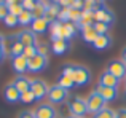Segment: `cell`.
Here are the masks:
<instances>
[{"instance_id": "obj_9", "label": "cell", "mask_w": 126, "mask_h": 118, "mask_svg": "<svg viewBox=\"0 0 126 118\" xmlns=\"http://www.w3.org/2000/svg\"><path fill=\"white\" fill-rule=\"evenodd\" d=\"M35 118H56V109L53 107V104H40L34 112Z\"/></svg>"}, {"instance_id": "obj_17", "label": "cell", "mask_w": 126, "mask_h": 118, "mask_svg": "<svg viewBox=\"0 0 126 118\" xmlns=\"http://www.w3.org/2000/svg\"><path fill=\"white\" fill-rule=\"evenodd\" d=\"M112 45V38L109 34H104V35H97V38L94 40V43H93V46H94V50H107L109 46Z\"/></svg>"}, {"instance_id": "obj_26", "label": "cell", "mask_w": 126, "mask_h": 118, "mask_svg": "<svg viewBox=\"0 0 126 118\" xmlns=\"http://www.w3.org/2000/svg\"><path fill=\"white\" fill-rule=\"evenodd\" d=\"M58 85L61 88H64V89H70V88H74L75 86V83H74V78H70V77H67V75H61L59 77V80H58Z\"/></svg>"}, {"instance_id": "obj_2", "label": "cell", "mask_w": 126, "mask_h": 118, "mask_svg": "<svg viewBox=\"0 0 126 118\" xmlns=\"http://www.w3.org/2000/svg\"><path fill=\"white\" fill-rule=\"evenodd\" d=\"M91 81V70L85 65L75 64L74 67V83L75 86H83Z\"/></svg>"}, {"instance_id": "obj_35", "label": "cell", "mask_w": 126, "mask_h": 118, "mask_svg": "<svg viewBox=\"0 0 126 118\" xmlns=\"http://www.w3.org/2000/svg\"><path fill=\"white\" fill-rule=\"evenodd\" d=\"M35 3H37V0H21V5L24 10H29V11H32L35 6Z\"/></svg>"}, {"instance_id": "obj_27", "label": "cell", "mask_w": 126, "mask_h": 118, "mask_svg": "<svg viewBox=\"0 0 126 118\" xmlns=\"http://www.w3.org/2000/svg\"><path fill=\"white\" fill-rule=\"evenodd\" d=\"M115 115H117V112H115V110L105 107V109L99 110L97 113H94V117H93V118H115Z\"/></svg>"}, {"instance_id": "obj_36", "label": "cell", "mask_w": 126, "mask_h": 118, "mask_svg": "<svg viewBox=\"0 0 126 118\" xmlns=\"http://www.w3.org/2000/svg\"><path fill=\"white\" fill-rule=\"evenodd\" d=\"M37 53L42 54V56H48V46H46V43L37 45Z\"/></svg>"}, {"instance_id": "obj_3", "label": "cell", "mask_w": 126, "mask_h": 118, "mask_svg": "<svg viewBox=\"0 0 126 118\" xmlns=\"http://www.w3.org/2000/svg\"><path fill=\"white\" fill-rule=\"evenodd\" d=\"M48 101L49 104H62L67 101L69 97V91L64 89V88H61L59 85H54V86H49L48 89Z\"/></svg>"}, {"instance_id": "obj_30", "label": "cell", "mask_w": 126, "mask_h": 118, "mask_svg": "<svg viewBox=\"0 0 126 118\" xmlns=\"http://www.w3.org/2000/svg\"><path fill=\"white\" fill-rule=\"evenodd\" d=\"M8 11H10V15H13V16H16V18H18V16L24 11V8H22L21 3H15V5H10L8 6Z\"/></svg>"}, {"instance_id": "obj_5", "label": "cell", "mask_w": 126, "mask_h": 118, "mask_svg": "<svg viewBox=\"0 0 126 118\" xmlns=\"http://www.w3.org/2000/svg\"><path fill=\"white\" fill-rule=\"evenodd\" d=\"M48 65V56H42V54H35L34 58L29 59V64H27V70L29 72H42L46 69Z\"/></svg>"}, {"instance_id": "obj_34", "label": "cell", "mask_w": 126, "mask_h": 118, "mask_svg": "<svg viewBox=\"0 0 126 118\" xmlns=\"http://www.w3.org/2000/svg\"><path fill=\"white\" fill-rule=\"evenodd\" d=\"M8 5H6L3 0H0V21H3V19L8 16Z\"/></svg>"}, {"instance_id": "obj_37", "label": "cell", "mask_w": 126, "mask_h": 118, "mask_svg": "<svg viewBox=\"0 0 126 118\" xmlns=\"http://www.w3.org/2000/svg\"><path fill=\"white\" fill-rule=\"evenodd\" d=\"M18 118H35V115H34V112L24 110V112H21V113H19V117H18Z\"/></svg>"}, {"instance_id": "obj_39", "label": "cell", "mask_w": 126, "mask_h": 118, "mask_svg": "<svg viewBox=\"0 0 126 118\" xmlns=\"http://www.w3.org/2000/svg\"><path fill=\"white\" fill-rule=\"evenodd\" d=\"M115 118H126V109H120L117 112V115H115Z\"/></svg>"}, {"instance_id": "obj_1", "label": "cell", "mask_w": 126, "mask_h": 118, "mask_svg": "<svg viewBox=\"0 0 126 118\" xmlns=\"http://www.w3.org/2000/svg\"><path fill=\"white\" fill-rule=\"evenodd\" d=\"M67 109H69V112H70V115L83 118L86 113H88L86 99H83V97H80V96L72 97V99H69V102H67Z\"/></svg>"}, {"instance_id": "obj_18", "label": "cell", "mask_w": 126, "mask_h": 118, "mask_svg": "<svg viewBox=\"0 0 126 118\" xmlns=\"http://www.w3.org/2000/svg\"><path fill=\"white\" fill-rule=\"evenodd\" d=\"M59 11H61V6H59L58 3H49L48 8H46V13H45V19L49 24H51L53 21H58Z\"/></svg>"}, {"instance_id": "obj_14", "label": "cell", "mask_w": 126, "mask_h": 118, "mask_svg": "<svg viewBox=\"0 0 126 118\" xmlns=\"http://www.w3.org/2000/svg\"><path fill=\"white\" fill-rule=\"evenodd\" d=\"M31 81L32 80H29V78L24 77V75H18V77L13 80V86L22 94V93H26V91L31 89Z\"/></svg>"}, {"instance_id": "obj_38", "label": "cell", "mask_w": 126, "mask_h": 118, "mask_svg": "<svg viewBox=\"0 0 126 118\" xmlns=\"http://www.w3.org/2000/svg\"><path fill=\"white\" fill-rule=\"evenodd\" d=\"M5 50H3V35L0 34V62H2V59L5 58Z\"/></svg>"}, {"instance_id": "obj_25", "label": "cell", "mask_w": 126, "mask_h": 118, "mask_svg": "<svg viewBox=\"0 0 126 118\" xmlns=\"http://www.w3.org/2000/svg\"><path fill=\"white\" fill-rule=\"evenodd\" d=\"M22 53H24V45H21L18 40H15V42H13V45H11V48H10L8 56L18 58V56H22Z\"/></svg>"}, {"instance_id": "obj_11", "label": "cell", "mask_w": 126, "mask_h": 118, "mask_svg": "<svg viewBox=\"0 0 126 118\" xmlns=\"http://www.w3.org/2000/svg\"><path fill=\"white\" fill-rule=\"evenodd\" d=\"M105 22V24H112L113 22V15L104 6H96L94 8V22Z\"/></svg>"}, {"instance_id": "obj_21", "label": "cell", "mask_w": 126, "mask_h": 118, "mask_svg": "<svg viewBox=\"0 0 126 118\" xmlns=\"http://www.w3.org/2000/svg\"><path fill=\"white\" fill-rule=\"evenodd\" d=\"M46 8H48V3H46L45 0H37V3H35L34 10H32V16H34V19L45 18Z\"/></svg>"}, {"instance_id": "obj_16", "label": "cell", "mask_w": 126, "mask_h": 118, "mask_svg": "<svg viewBox=\"0 0 126 118\" xmlns=\"http://www.w3.org/2000/svg\"><path fill=\"white\" fill-rule=\"evenodd\" d=\"M49 27V22L46 21L45 18H40V19H34V22L31 24V30L34 32L35 35L37 34H45Z\"/></svg>"}, {"instance_id": "obj_40", "label": "cell", "mask_w": 126, "mask_h": 118, "mask_svg": "<svg viewBox=\"0 0 126 118\" xmlns=\"http://www.w3.org/2000/svg\"><path fill=\"white\" fill-rule=\"evenodd\" d=\"M3 2L10 6V5H15V3H21V0H3Z\"/></svg>"}, {"instance_id": "obj_20", "label": "cell", "mask_w": 126, "mask_h": 118, "mask_svg": "<svg viewBox=\"0 0 126 118\" xmlns=\"http://www.w3.org/2000/svg\"><path fill=\"white\" fill-rule=\"evenodd\" d=\"M75 35H77V26L74 22H62V38L69 42Z\"/></svg>"}, {"instance_id": "obj_24", "label": "cell", "mask_w": 126, "mask_h": 118, "mask_svg": "<svg viewBox=\"0 0 126 118\" xmlns=\"http://www.w3.org/2000/svg\"><path fill=\"white\" fill-rule=\"evenodd\" d=\"M18 22H19L21 26H31L32 22H34L32 11H29V10H24V11H22L21 15L18 16Z\"/></svg>"}, {"instance_id": "obj_33", "label": "cell", "mask_w": 126, "mask_h": 118, "mask_svg": "<svg viewBox=\"0 0 126 118\" xmlns=\"http://www.w3.org/2000/svg\"><path fill=\"white\" fill-rule=\"evenodd\" d=\"M35 54H37V46H24V53H22V56H24L26 59L34 58Z\"/></svg>"}, {"instance_id": "obj_28", "label": "cell", "mask_w": 126, "mask_h": 118, "mask_svg": "<svg viewBox=\"0 0 126 118\" xmlns=\"http://www.w3.org/2000/svg\"><path fill=\"white\" fill-rule=\"evenodd\" d=\"M93 27H94V30L97 32V35H104L109 32V27H110V24H105V22H97L96 21L94 24H93Z\"/></svg>"}, {"instance_id": "obj_7", "label": "cell", "mask_w": 126, "mask_h": 118, "mask_svg": "<svg viewBox=\"0 0 126 118\" xmlns=\"http://www.w3.org/2000/svg\"><path fill=\"white\" fill-rule=\"evenodd\" d=\"M16 40L24 46H37V35L31 30V29H24V30L16 34Z\"/></svg>"}, {"instance_id": "obj_22", "label": "cell", "mask_w": 126, "mask_h": 118, "mask_svg": "<svg viewBox=\"0 0 126 118\" xmlns=\"http://www.w3.org/2000/svg\"><path fill=\"white\" fill-rule=\"evenodd\" d=\"M81 37H83V40L86 43H94V40L97 38V32L94 30V27L93 26H86V27L81 29Z\"/></svg>"}, {"instance_id": "obj_42", "label": "cell", "mask_w": 126, "mask_h": 118, "mask_svg": "<svg viewBox=\"0 0 126 118\" xmlns=\"http://www.w3.org/2000/svg\"><path fill=\"white\" fill-rule=\"evenodd\" d=\"M67 118H78V117H74V115H69Z\"/></svg>"}, {"instance_id": "obj_12", "label": "cell", "mask_w": 126, "mask_h": 118, "mask_svg": "<svg viewBox=\"0 0 126 118\" xmlns=\"http://www.w3.org/2000/svg\"><path fill=\"white\" fill-rule=\"evenodd\" d=\"M3 96H5V101L10 102V104H15V102H18V101H21V93L13 86V83H10V85L5 86Z\"/></svg>"}, {"instance_id": "obj_6", "label": "cell", "mask_w": 126, "mask_h": 118, "mask_svg": "<svg viewBox=\"0 0 126 118\" xmlns=\"http://www.w3.org/2000/svg\"><path fill=\"white\" fill-rule=\"evenodd\" d=\"M48 89H49V86L43 80H38V78H37V80L31 81V91L34 93L35 101H42L43 97L48 96Z\"/></svg>"}, {"instance_id": "obj_10", "label": "cell", "mask_w": 126, "mask_h": 118, "mask_svg": "<svg viewBox=\"0 0 126 118\" xmlns=\"http://www.w3.org/2000/svg\"><path fill=\"white\" fill-rule=\"evenodd\" d=\"M94 91L99 94V96H102V99H104L105 102L115 101L117 96H118V88H109V86H104V85H97Z\"/></svg>"}, {"instance_id": "obj_4", "label": "cell", "mask_w": 126, "mask_h": 118, "mask_svg": "<svg viewBox=\"0 0 126 118\" xmlns=\"http://www.w3.org/2000/svg\"><path fill=\"white\" fill-rule=\"evenodd\" d=\"M86 105H88V113H97L99 110L105 109V101L102 99V96H99L96 91H93L88 97H86Z\"/></svg>"}, {"instance_id": "obj_15", "label": "cell", "mask_w": 126, "mask_h": 118, "mask_svg": "<svg viewBox=\"0 0 126 118\" xmlns=\"http://www.w3.org/2000/svg\"><path fill=\"white\" fill-rule=\"evenodd\" d=\"M99 85H104V86H109V88H118V85H120V80H118L117 77H113L110 72L105 70L104 74L101 75Z\"/></svg>"}, {"instance_id": "obj_23", "label": "cell", "mask_w": 126, "mask_h": 118, "mask_svg": "<svg viewBox=\"0 0 126 118\" xmlns=\"http://www.w3.org/2000/svg\"><path fill=\"white\" fill-rule=\"evenodd\" d=\"M49 32H51V40H59L62 38V22L61 21H53L49 24Z\"/></svg>"}, {"instance_id": "obj_19", "label": "cell", "mask_w": 126, "mask_h": 118, "mask_svg": "<svg viewBox=\"0 0 126 118\" xmlns=\"http://www.w3.org/2000/svg\"><path fill=\"white\" fill-rule=\"evenodd\" d=\"M53 48V53L54 54H64L69 51V48H70V45H69L67 40H64V38H59V40H54L51 45Z\"/></svg>"}, {"instance_id": "obj_31", "label": "cell", "mask_w": 126, "mask_h": 118, "mask_svg": "<svg viewBox=\"0 0 126 118\" xmlns=\"http://www.w3.org/2000/svg\"><path fill=\"white\" fill-rule=\"evenodd\" d=\"M34 101H35V96H34V93H32L31 89L21 94V102H24V104H32Z\"/></svg>"}, {"instance_id": "obj_32", "label": "cell", "mask_w": 126, "mask_h": 118, "mask_svg": "<svg viewBox=\"0 0 126 118\" xmlns=\"http://www.w3.org/2000/svg\"><path fill=\"white\" fill-rule=\"evenodd\" d=\"M3 24H5L6 27H15V26H18L19 22H18V18H16V16H13V15L8 13V16L3 19Z\"/></svg>"}, {"instance_id": "obj_8", "label": "cell", "mask_w": 126, "mask_h": 118, "mask_svg": "<svg viewBox=\"0 0 126 118\" xmlns=\"http://www.w3.org/2000/svg\"><path fill=\"white\" fill-rule=\"evenodd\" d=\"M107 72H110V74L113 75V77H117L118 80L126 78V65H125V62L121 61V59L112 61L110 64H109V67H107Z\"/></svg>"}, {"instance_id": "obj_41", "label": "cell", "mask_w": 126, "mask_h": 118, "mask_svg": "<svg viewBox=\"0 0 126 118\" xmlns=\"http://www.w3.org/2000/svg\"><path fill=\"white\" fill-rule=\"evenodd\" d=\"M121 61H123L125 65H126V46L123 48V51H121Z\"/></svg>"}, {"instance_id": "obj_43", "label": "cell", "mask_w": 126, "mask_h": 118, "mask_svg": "<svg viewBox=\"0 0 126 118\" xmlns=\"http://www.w3.org/2000/svg\"><path fill=\"white\" fill-rule=\"evenodd\" d=\"M51 2H53V3H58V2H59V0H51Z\"/></svg>"}, {"instance_id": "obj_29", "label": "cell", "mask_w": 126, "mask_h": 118, "mask_svg": "<svg viewBox=\"0 0 126 118\" xmlns=\"http://www.w3.org/2000/svg\"><path fill=\"white\" fill-rule=\"evenodd\" d=\"M58 21L61 22H70V8H61L58 16Z\"/></svg>"}, {"instance_id": "obj_13", "label": "cell", "mask_w": 126, "mask_h": 118, "mask_svg": "<svg viewBox=\"0 0 126 118\" xmlns=\"http://www.w3.org/2000/svg\"><path fill=\"white\" fill-rule=\"evenodd\" d=\"M27 64L29 59H26L24 56H18V58H11V67L16 74L22 75L24 72H27Z\"/></svg>"}]
</instances>
